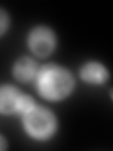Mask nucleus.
I'll use <instances>...</instances> for the list:
<instances>
[{
    "label": "nucleus",
    "instance_id": "nucleus-1",
    "mask_svg": "<svg viewBox=\"0 0 113 151\" xmlns=\"http://www.w3.org/2000/svg\"><path fill=\"white\" fill-rule=\"evenodd\" d=\"M74 79L64 68L56 65H47L42 68L37 77V86L42 96L58 100L72 91Z\"/></svg>",
    "mask_w": 113,
    "mask_h": 151
},
{
    "label": "nucleus",
    "instance_id": "nucleus-2",
    "mask_svg": "<svg viewBox=\"0 0 113 151\" xmlns=\"http://www.w3.org/2000/svg\"><path fill=\"white\" fill-rule=\"evenodd\" d=\"M25 126L31 136L37 139H45L56 129L55 117L50 111L42 107H33L26 112Z\"/></svg>",
    "mask_w": 113,
    "mask_h": 151
},
{
    "label": "nucleus",
    "instance_id": "nucleus-3",
    "mask_svg": "<svg viewBox=\"0 0 113 151\" xmlns=\"http://www.w3.org/2000/svg\"><path fill=\"white\" fill-rule=\"evenodd\" d=\"M31 50L40 57L49 55L55 46V35L47 27H37L32 30L29 36Z\"/></svg>",
    "mask_w": 113,
    "mask_h": 151
},
{
    "label": "nucleus",
    "instance_id": "nucleus-4",
    "mask_svg": "<svg viewBox=\"0 0 113 151\" xmlns=\"http://www.w3.org/2000/svg\"><path fill=\"white\" fill-rule=\"evenodd\" d=\"M23 94L12 86L0 87V112L18 111V105Z\"/></svg>",
    "mask_w": 113,
    "mask_h": 151
},
{
    "label": "nucleus",
    "instance_id": "nucleus-5",
    "mask_svg": "<svg viewBox=\"0 0 113 151\" xmlns=\"http://www.w3.org/2000/svg\"><path fill=\"white\" fill-rule=\"evenodd\" d=\"M81 75L86 81L92 83L104 82L107 78L106 68L97 63H91L85 65L82 69Z\"/></svg>",
    "mask_w": 113,
    "mask_h": 151
},
{
    "label": "nucleus",
    "instance_id": "nucleus-6",
    "mask_svg": "<svg viewBox=\"0 0 113 151\" xmlns=\"http://www.w3.org/2000/svg\"><path fill=\"white\" fill-rule=\"evenodd\" d=\"M36 73V63L29 58H22L14 66V76L20 81H28Z\"/></svg>",
    "mask_w": 113,
    "mask_h": 151
},
{
    "label": "nucleus",
    "instance_id": "nucleus-7",
    "mask_svg": "<svg viewBox=\"0 0 113 151\" xmlns=\"http://www.w3.org/2000/svg\"><path fill=\"white\" fill-rule=\"evenodd\" d=\"M33 104H34V102H33L31 97L23 94V96H21L20 101H19L18 111L19 112H27L28 111H30L31 109L34 107L33 106Z\"/></svg>",
    "mask_w": 113,
    "mask_h": 151
},
{
    "label": "nucleus",
    "instance_id": "nucleus-8",
    "mask_svg": "<svg viewBox=\"0 0 113 151\" xmlns=\"http://www.w3.org/2000/svg\"><path fill=\"white\" fill-rule=\"evenodd\" d=\"M8 23H9V19L7 13L3 12L2 9H0V34L4 32L5 29L7 28Z\"/></svg>",
    "mask_w": 113,
    "mask_h": 151
},
{
    "label": "nucleus",
    "instance_id": "nucleus-9",
    "mask_svg": "<svg viewBox=\"0 0 113 151\" xmlns=\"http://www.w3.org/2000/svg\"><path fill=\"white\" fill-rule=\"evenodd\" d=\"M6 148V142H5L3 137L0 136V150H3Z\"/></svg>",
    "mask_w": 113,
    "mask_h": 151
}]
</instances>
